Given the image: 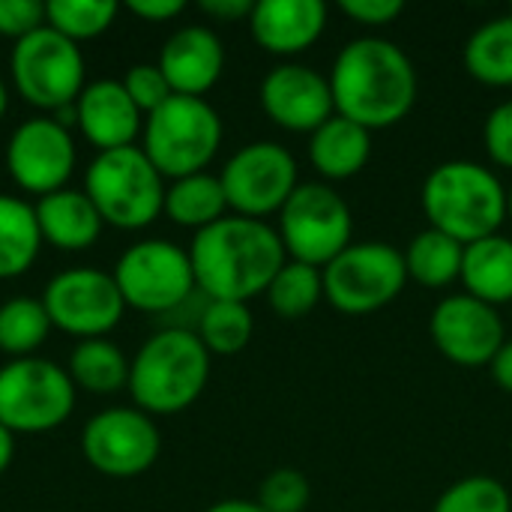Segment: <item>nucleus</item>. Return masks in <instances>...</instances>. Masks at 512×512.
<instances>
[{
    "label": "nucleus",
    "instance_id": "obj_25",
    "mask_svg": "<svg viewBox=\"0 0 512 512\" xmlns=\"http://www.w3.org/2000/svg\"><path fill=\"white\" fill-rule=\"evenodd\" d=\"M42 249V234L33 204L0 195V279L27 273Z\"/></svg>",
    "mask_w": 512,
    "mask_h": 512
},
{
    "label": "nucleus",
    "instance_id": "obj_40",
    "mask_svg": "<svg viewBox=\"0 0 512 512\" xmlns=\"http://www.w3.org/2000/svg\"><path fill=\"white\" fill-rule=\"evenodd\" d=\"M198 6L204 15H210L216 21H240V18L252 15L255 3H249V0H201Z\"/></svg>",
    "mask_w": 512,
    "mask_h": 512
},
{
    "label": "nucleus",
    "instance_id": "obj_2",
    "mask_svg": "<svg viewBox=\"0 0 512 512\" xmlns=\"http://www.w3.org/2000/svg\"><path fill=\"white\" fill-rule=\"evenodd\" d=\"M195 285L207 300L249 303L267 294L288 255L279 231L261 219L225 216L195 234L189 246Z\"/></svg>",
    "mask_w": 512,
    "mask_h": 512
},
{
    "label": "nucleus",
    "instance_id": "obj_42",
    "mask_svg": "<svg viewBox=\"0 0 512 512\" xmlns=\"http://www.w3.org/2000/svg\"><path fill=\"white\" fill-rule=\"evenodd\" d=\"M12 456H15V435L0 426V474L12 465Z\"/></svg>",
    "mask_w": 512,
    "mask_h": 512
},
{
    "label": "nucleus",
    "instance_id": "obj_26",
    "mask_svg": "<svg viewBox=\"0 0 512 512\" xmlns=\"http://www.w3.org/2000/svg\"><path fill=\"white\" fill-rule=\"evenodd\" d=\"M402 255H405L408 279H414L417 285H423L429 291H438V288L459 282L465 246L435 228H426L417 237H411V243Z\"/></svg>",
    "mask_w": 512,
    "mask_h": 512
},
{
    "label": "nucleus",
    "instance_id": "obj_38",
    "mask_svg": "<svg viewBox=\"0 0 512 512\" xmlns=\"http://www.w3.org/2000/svg\"><path fill=\"white\" fill-rule=\"evenodd\" d=\"M339 9H342V15H348L357 24L387 27L405 12V3L402 0H342Z\"/></svg>",
    "mask_w": 512,
    "mask_h": 512
},
{
    "label": "nucleus",
    "instance_id": "obj_31",
    "mask_svg": "<svg viewBox=\"0 0 512 512\" xmlns=\"http://www.w3.org/2000/svg\"><path fill=\"white\" fill-rule=\"evenodd\" d=\"M51 330L54 327L42 300L12 297L0 306V351L15 360L33 357V351L45 345Z\"/></svg>",
    "mask_w": 512,
    "mask_h": 512
},
{
    "label": "nucleus",
    "instance_id": "obj_23",
    "mask_svg": "<svg viewBox=\"0 0 512 512\" xmlns=\"http://www.w3.org/2000/svg\"><path fill=\"white\" fill-rule=\"evenodd\" d=\"M465 294L489 303L504 306L512 303V240L504 234H492L486 240H477L465 246L462 258V276Z\"/></svg>",
    "mask_w": 512,
    "mask_h": 512
},
{
    "label": "nucleus",
    "instance_id": "obj_27",
    "mask_svg": "<svg viewBox=\"0 0 512 512\" xmlns=\"http://www.w3.org/2000/svg\"><path fill=\"white\" fill-rule=\"evenodd\" d=\"M69 378L75 390H87L96 396H111L129 387V360L108 339H84L69 354Z\"/></svg>",
    "mask_w": 512,
    "mask_h": 512
},
{
    "label": "nucleus",
    "instance_id": "obj_34",
    "mask_svg": "<svg viewBox=\"0 0 512 512\" xmlns=\"http://www.w3.org/2000/svg\"><path fill=\"white\" fill-rule=\"evenodd\" d=\"M309 501H312L309 480H306V474H300L294 468L270 471L261 480L258 507L264 512H306Z\"/></svg>",
    "mask_w": 512,
    "mask_h": 512
},
{
    "label": "nucleus",
    "instance_id": "obj_4",
    "mask_svg": "<svg viewBox=\"0 0 512 512\" xmlns=\"http://www.w3.org/2000/svg\"><path fill=\"white\" fill-rule=\"evenodd\" d=\"M210 381V351L189 327L153 333L129 360V393L138 411L171 417L198 402Z\"/></svg>",
    "mask_w": 512,
    "mask_h": 512
},
{
    "label": "nucleus",
    "instance_id": "obj_5",
    "mask_svg": "<svg viewBox=\"0 0 512 512\" xmlns=\"http://www.w3.org/2000/svg\"><path fill=\"white\" fill-rule=\"evenodd\" d=\"M84 192L102 222L120 231L147 228L165 210V177L138 144L96 153L84 171Z\"/></svg>",
    "mask_w": 512,
    "mask_h": 512
},
{
    "label": "nucleus",
    "instance_id": "obj_3",
    "mask_svg": "<svg viewBox=\"0 0 512 512\" xmlns=\"http://www.w3.org/2000/svg\"><path fill=\"white\" fill-rule=\"evenodd\" d=\"M429 228L471 246L498 234L507 219V186L471 159H450L429 171L420 192Z\"/></svg>",
    "mask_w": 512,
    "mask_h": 512
},
{
    "label": "nucleus",
    "instance_id": "obj_36",
    "mask_svg": "<svg viewBox=\"0 0 512 512\" xmlns=\"http://www.w3.org/2000/svg\"><path fill=\"white\" fill-rule=\"evenodd\" d=\"M45 27V3L39 0H0V36L24 39Z\"/></svg>",
    "mask_w": 512,
    "mask_h": 512
},
{
    "label": "nucleus",
    "instance_id": "obj_30",
    "mask_svg": "<svg viewBox=\"0 0 512 512\" xmlns=\"http://www.w3.org/2000/svg\"><path fill=\"white\" fill-rule=\"evenodd\" d=\"M264 297L279 318H285V321L306 318L324 300V273L318 267H309V264L288 258L285 267L270 282Z\"/></svg>",
    "mask_w": 512,
    "mask_h": 512
},
{
    "label": "nucleus",
    "instance_id": "obj_35",
    "mask_svg": "<svg viewBox=\"0 0 512 512\" xmlns=\"http://www.w3.org/2000/svg\"><path fill=\"white\" fill-rule=\"evenodd\" d=\"M123 90L129 93V99L135 102V108L147 117L153 114L159 105H165L174 93L162 75V69L156 63H135L126 75H123Z\"/></svg>",
    "mask_w": 512,
    "mask_h": 512
},
{
    "label": "nucleus",
    "instance_id": "obj_47",
    "mask_svg": "<svg viewBox=\"0 0 512 512\" xmlns=\"http://www.w3.org/2000/svg\"><path fill=\"white\" fill-rule=\"evenodd\" d=\"M510 306H512V303H510Z\"/></svg>",
    "mask_w": 512,
    "mask_h": 512
},
{
    "label": "nucleus",
    "instance_id": "obj_37",
    "mask_svg": "<svg viewBox=\"0 0 512 512\" xmlns=\"http://www.w3.org/2000/svg\"><path fill=\"white\" fill-rule=\"evenodd\" d=\"M483 144L495 165L512 171V99L492 108L483 126Z\"/></svg>",
    "mask_w": 512,
    "mask_h": 512
},
{
    "label": "nucleus",
    "instance_id": "obj_19",
    "mask_svg": "<svg viewBox=\"0 0 512 512\" xmlns=\"http://www.w3.org/2000/svg\"><path fill=\"white\" fill-rule=\"evenodd\" d=\"M252 39L273 57L309 51L327 30V3L321 0H258L249 15Z\"/></svg>",
    "mask_w": 512,
    "mask_h": 512
},
{
    "label": "nucleus",
    "instance_id": "obj_32",
    "mask_svg": "<svg viewBox=\"0 0 512 512\" xmlns=\"http://www.w3.org/2000/svg\"><path fill=\"white\" fill-rule=\"evenodd\" d=\"M117 18L114 0H51L45 3V24L75 45L102 36Z\"/></svg>",
    "mask_w": 512,
    "mask_h": 512
},
{
    "label": "nucleus",
    "instance_id": "obj_17",
    "mask_svg": "<svg viewBox=\"0 0 512 512\" xmlns=\"http://www.w3.org/2000/svg\"><path fill=\"white\" fill-rule=\"evenodd\" d=\"M258 99L264 114L288 132L312 135L336 114L330 78L291 60L264 75Z\"/></svg>",
    "mask_w": 512,
    "mask_h": 512
},
{
    "label": "nucleus",
    "instance_id": "obj_39",
    "mask_svg": "<svg viewBox=\"0 0 512 512\" xmlns=\"http://www.w3.org/2000/svg\"><path fill=\"white\" fill-rule=\"evenodd\" d=\"M126 9L132 15H138L141 21H150V24H162V21H171L177 18L186 3L183 0H129Z\"/></svg>",
    "mask_w": 512,
    "mask_h": 512
},
{
    "label": "nucleus",
    "instance_id": "obj_45",
    "mask_svg": "<svg viewBox=\"0 0 512 512\" xmlns=\"http://www.w3.org/2000/svg\"><path fill=\"white\" fill-rule=\"evenodd\" d=\"M507 219H512V186L507 189Z\"/></svg>",
    "mask_w": 512,
    "mask_h": 512
},
{
    "label": "nucleus",
    "instance_id": "obj_16",
    "mask_svg": "<svg viewBox=\"0 0 512 512\" xmlns=\"http://www.w3.org/2000/svg\"><path fill=\"white\" fill-rule=\"evenodd\" d=\"M6 171L12 183L36 198L66 189L75 171L72 132L51 117H30L9 135Z\"/></svg>",
    "mask_w": 512,
    "mask_h": 512
},
{
    "label": "nucleus",
    "instance_id": "obj_43",
    "mask_svg": "<svg viewBox=\"0 0 512 512\" xmlns=\"http://www.w3.org/2000/svg\"><path fill=\"white\" fill-rule=\"evenodd\" d=\"M207 512H264L258 507V501H243V498H231V501H219Z\"/></svg>",
    "mask_w": 512,
    "mask_h": 512
},
{
    "label": "nucleus",
    "instance_id": "obj_18",
    "mask_svg": "<svg viewBox=\"0 0 512 512\" xmlns=\"http://www.w3.org/2000/svg\"><path fill=\"white\" fill-rule=\"evenodd\" d=\"M156 66L174 96L204 99V93H210L225 72V48L210 27L189 24L165 39Z\"/></svg>",
    "mask_w": 512,
    "mask_h": 512
},
{
    "label": "nucleus",
    "instance_id": "obj_11",
    "mask_svg": "<svg viewBox=\"0 0 512 512\" xmlns=\"http://www.w3.org/2000/svg\"><path fill=\"white\" fill-rule=\"evenodd\" d=\"M114 282L123 294L126 309L168 315L177 312L198 291L189 249L168 240H138L132 243L114 267Z\"/></svg>",
    "mask_w": 512,
    "mask_h": 512
},
{
    "label": "nucleus",
    "instance_id": "obj_12",
    "mask_svg": "<svg viewBox=\"0 0 512 512\" xmlns=\"http://www.w3.org/2000/svg\"><path fill=\"white\" fill-rule=\"evenodd\" d=\"M228 210L246 219H267L279 213L294 189L297 180V159L291 150L273 141H252L240 147L219 174Z\"/></svg>",
    "mask_w": 512,
    "mask_h": 512
},
{
    "label": "nucleus",
    "instance_id": "obj_14",
    "mask_svg": "<svg viewBox=\"0 0 512 512\" xmlns=\"http://www.w3.org/2000/svg\"><path fill=\"white\" fill-rule=\"evenodd\" d=\"M162 435L150 414L138 408H108L87 420L81 432V456L102 477L129 480L156 465Z\"/></svg>",
    "mask_w": 512,
    "mask_h": 512
},
{
    "label": "nucleus",
    "instance_id": "obj_28",
    "mask_svg": "<svg viewBox=\"0 0 512 512\" xmlns=\"http://www.w3.org/2000/svg\"><path fill=\"white\" fill-rule=\"evenodd\" d=\"M465 69L486 87H512V12L477 27L465 42Z\"/></svg>",
    "mask_w": 512,
    "mask_h": 512
},
{
    "label": "nucleus",
    "instance_id": "obj_33",
    "mask_svg": "<svg viewBox=\"0 0 512 512\" xmlns=\"http://www.w3.org/2000/svg\"><path fill=\"white\" fill-rule=\"evenodd\" d=\"M432 512H512V498L501 480L474 474L453 483Z\"/></svg>",
    "mask_w": 512,
    "mask_h": 512
},
{
    "label": "nucleus",
    "instance_id": "obj_41",
    "mask_svg": "<svg viewBox=\"0 0 512 512\" xmlns=\"http://www.w3.org/2000/svg\"><path fill=\"white\" fill-rule=\"evenodd\" d=\"M492 378H495V384L504 390V393H510L512 396V339L504 342V348L498 351V357L492 360Z\"/></svg>",
    "mask_w": 512,
    "mask_h": 512
},
{
    "label": "nucleus",
    "instance_id": "obj_8",
    "mask_svg": "<svg viewBox=\"0 0 512 512\" xmlns=\"http://www.w3.org/2000/svg\"><path fill=\"white\" fill-rule=\"evenodd\" d=\"M75 408L69 372L42 357L12 360L0 369V426L12 435L54 432Z\"/></svg>",
    "mask_w": 512,
    "mask_h": 512
},
{
    "label": "nucleus",
    "instance_id": "obj_7",
    "mask_svg": "<svg viewBox=\"0 0 512 512\" xmlns=\"http://www.w3.org/2000/svg\"><path fill=\"white\" fill-rule=\"evenodd\" d=\"M279 240L291 261L324 270L339 258L354 237L348 201L330 183H300L279 210Z\"/></svg>",
    "mask_w": 512,
    "mask_h": 512
},
{
    "label": "nucleus",
    "instance_id": "obj_24",
    "mask_svg": "<svg viewBox=\"0 0 512 512\" xmlns=\"http://www.w3.org/2000/svg\"><path fill=\"white\" fill-rule=\"evenodd\" d=\"M174 225L192 228L195 234L228 216V198L219 174H189L165 186V210Z\"/></svg>",
    "mask_w": 512,
    "mask_h": 512
},
{
    "label": "nucleus",
    "instance_id": "obj_21",
    "mask_svg": "<svg viewBox=\"0 0 512 512\" xmlns=\"http://www.w3.org/2000/svg\"><path fill=\"white\" fill-rule=\"evenodd\" d=\"M42 243L60 252H84L102 234V216L96 213L93 201L84 189H60L33 204Z\"/></svg>",
    "mask_w": 512,
    "mask_h": 512
},
{
    "label": "nucleus",
    "instance_id": "obj_46",
    "mask_svg": "<svg viewBox=\"0 0 512 512\" xmlns=\"http://www.w3.org/2000/svg\"><path fill=\"white\" fill-rule=\"evenodd\" d=\"M510 12H512V6H510Z\"/></svg>",
    "mask_w": 512,
    "mask_h": 512
},
{
    "label": "nucleus",
    "instance_id": "obj_6",
    "mask_svg": "<svg viewBox=\"0 0 512 512\" xmlns=\"http://www.w3.org/2000/svg\"><path fill=\"white\" fill-rule=\"evenodd\" d=\"M222 147V120L207 99L171 96L144 117L141 150L165 180L207 171Z\"/></svg>",
    "mask_w": 512,
    "mask_h": 512
},
{
    "label": "nucleus",
    "instance_id": "obj_10",
    "mask_svg": "<svg viewBox=\"0 0 512 512\" xmlns=\"http://www.w3.org/2000/svg\"><path fill=\"white\" fill-rule=\"evenodd\" d=\"M9 75L24 102L42 108L45 114L75 105L87 87L81 48L48 24L12 45Z\"/></svg>",
    "mask_w": 512,
    "mask_h": 512
},
{
    "label": "nucleus",
    "instance_id": "obj_44",
    "mask_svg": "<svg viewBox=\"0 0 512 512\" xmlns=\"http://www.w3.org/2000/svg\"><path fill=\"white\" fill-rule=\"evenodd\" d=\"M6 108H9V90H6V84H3V78H0V120H3Z\"/></svg>",
    "mask_w": 512,
    "mask_h": 512
},
{
    "label": "nucleus",
    "instance_id": "obj_9",
    "mask_svg": "<svg viewBox=\"0 0 512 512\" xmlns=\"http://www.w3.org/2000/svg\"><path fill=\"white\" fill-rule=\"evenodd\" d=\"M324 300L351 318L375 315L408 285L405 255L390 243H351L324 270Z\"/></svg>",
    "mask_w": 512,
    "mask_h": 512
},
{
    "label": "nucleus",
    "instance_id": "obj_20",
    "mask_svg": "<svg viewBox=\"0 0 512 512\" xmlns=\"http://www.w3.org/2000/svg\"><path fill=\"white\" fill-rule=\"evenodd\" d=\"M75 111H78V129L84 141L96 147V153L135 147L144 129V114L135 108L123 84L114 78L87 84L75 102Z\"/></svg>",
    "mask_w": 512,
    "mask_h": 512
},
{
    "label": "nucleus",
    "instance_id": "obj_1",
    "mask_svg": "<svg viewBox=\"0 0 512 512\" xmlns=\"http://www.w3.org/2000/svg\"><path fill=\"white\" fill-rule=\"evenodd\" d=\"M336 114L360 123L369 132L402 123L417 105V69L405 48L381 36L348 42L330 69Z\"/></svg>",
    "mask_w": 512,
    "mask_h": 512
},
{
    "label": "nucleus",
    "instance_id": "obj_29",
    "mask_svg": "<svg viewBox=\"0 0 512 512\" xmlns=\"http://www.w3.org/2000/svg\"><path fill=\"white\" fill-rule=\"evenodd\" d=\"M252 330H255V318L246 303L207 300V306L198 318L195 336L210 351V357L213 354L231 357V354H240L252 342Z\"/></svg>",
    "mask_w": 512,
    "mask_h": 512
},
{
    "label": "nucleus",
    "instance_id": "obj_22",
    "mask_svg": "<svg viewBox=\"0 0 512 512\" xmlns=\"http://www.w3.org/2000/svg\"><path fill=\"white\" fill-rule=\"evenodd\" d=\"M372 159V132L360 123L333 114L309 135V162L324 180H351Z\"/></svg>",
    "mask_w": 512,
    "mask_h": 512
},
{
    "label": "nucleus",
    "instance_id": "obj_15",
    "mask_svg": "<svg viewBox=\"0 0 512 512\" xmlns=\"http://www.w3.org/2000/svg\"><path fill=\"white\" fill-rule=\"evenodd\" d=\"M429 336L453 366L483 369L492 366V360L504 348L507 327L495 306L471 294H453L432 309Z\"/></svg>",
    "mask_w": 512,
    "mask_h": 512
},
{
    "label": "nucleus",
    "instance_id": "obj_13",
    "mask_svg": "<svg viewBox=\"0 0 512 512\" xmlns=\"http://www.w3.org/2000/svg\"><path fill=\"white\" fill-rule=\"evenodd\" d=\"M42 306L51 318V327L75 336L78 342L105 339V333H111L126 312L114 276L93 267L57 273L45 285Z\"/></svg>",
    "mask_w": 512,
    "mask_h": 512
}]
</instances>
